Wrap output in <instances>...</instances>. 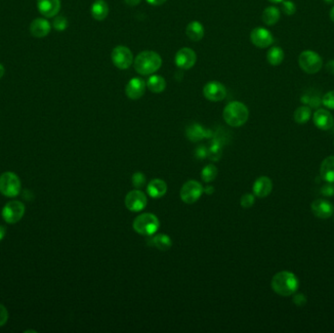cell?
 <instances>
[{
    "label": "cell",
    "mask_w": 334,
    "mask_h": 333,
    "mask_svg": "<svg viewBox=\"0 0 334 333\" xmlns=\"http://www.w3.org/2000/svg\"><path fill=\"white\" fill-rule=\"evenodd\" d=\"M37 9L42 16L53 18L57 16L61 9L60 0H37Z\"/></svg>",
    "instance_id": "15"
},
{
    "label": "cell",
    "mask_w": 334,
    "mask_h": 333,
    "mask_svg": "<svg viewBox=\"0 0 334 333\" xmlns=\"http://www.w3.org/2000/svg\"><path fill=\"white\" fill-rule=\"evenodd\" d=\"M146 82L141 78H133L125 87V94L131 100H138L145 94Z\"/></svg>",
    "instance_id": "14"
},
{
    "label": "cell",
    "mask_w": 334,
    "mask_h": 333,
    "mask_svg": "<svg viewBox=\"0 0 334 333\" xmlns=\"http://www.w3.org/2000/svg\"><path fill=\"white\" fill-rule=\"evenodd\" d=\"M301 102L305 105H308L310 108L314 109H317L321 104V100L318 96H310L307 94L301 97Z\"/></svg>",
    "instance_id": "31"
},
{
    "label": "cell",
    "mask_w": 334,
    "mask_h": 333,
    "mask_svg": "<svg viewBox=\"0 0 334 333\" xmlns=\"http://www.w3.org/2000/svg\"><path fill=\"white\" fill-rule=\"evenodd\" d=\"M22 190L19 176L14 172H4L0 176V192L7 197H15Z\"/></svg>",
    "instance_id": "5"
},
{
    "label": "cell",
    "mask_w": 334,
    "mask_h": 333,
    "mask_svg": "<svg viewBox=\"0 0 334 333\" xmlns=\"http://www.w3.org/2000/svg\"><path fill=\"white\" fill-rule=\"evenodd\" d=\"M217 174H218V170H217L216 166L209 164L203 169L202 178L206 183H209V182H212L213 180H215Z\"/></svg>",
    "instance_id": "30"
},
{
    "label": "cell",
    "mask_w": 334,
    "mask_h": 333,
    "mask_svg": "<svg viewBox=\"0 0 334 333\" xmlns=\"http://www.w3.org/2000/svg\"><path fill=\"white\" fill-rule=\"evenodd\" d=\"M147 191L149 195L153 198H160L167 191V185L163 180L154 179L151 181L147 187Z\"/></svg>",
    "instance_id": "21"
},
{
    "label": "cell",
    "mask_w": 334,
    "mask_h": 333,
    "mask_svg": "<svg viewBox=\"0 0 334 333\" xmlns=\"http://www.w3.org/2000/svg\"><path fill=\"white\" fill-rule=\"evenodd\" d=\"M320 176L327 183H334V157H328L321 162Z\"/></svg>",
    "instance_id": "24"
},
{
    "label": "cell",
    "mask_w": 334,
    "mask_h": 333,
    "mask_svg": "<svg viewBox=\"0 0 334 333\" xmlns=\"http://www.w3.org/2000/svg\"><path fill=\"white\" fill-rule=\"evenodd\" d=\"M314 123L321 130H328L333 126L334 118L332 114L326 110L318 109V111L314 113Z\"/></svg>",
    "instance_id": "17"
},
{
    "label": "cell",
    "mask_w": 334,
    "mask_h": 333,
    "mask_svg": "<svg viewBox=\"0 0 334 333\" xmlns=\"http://www.w3.org/2000/svg\"><path fill=\"white\" fill-rule=\"evenodd\" d=\"M282 10L287 16H292L296 12V5L291 0H284L282 2Z\"/></svg>",
    "instance_id": "32"
},
{
    "label": "cell",
    "mask_w": 334,
    "mask_h": 333,
    "mask_svg": "<svg viewBox=\"0 0 334 333\" xmlns=\"http://www.w3.org/2000/svg\"><path fill=\"white\" fill-rule=\"evenodd\" d=\"M147 243L149 246L155 247L161 251L168 250L172 245V241H171L170 237H168L167 235H163V234H159L154 237L151 236V238H148Z\"/></svg>",
    "instance_id": "20"
},
{
    "label": "cell",
    "mask_w": 334,
    "mask_h": 333,
    "mask_svg": "<svg viewBox=\"0 0 334 333\" xmlns=\"http://www.w3.org/2000/svg\"><path fill=\"white\" fill-rule=\"evenodd\" d=\"M146 84H147V87L149 88V90L156 94L161 93L162 91H164V89L166 87V81L159 75H153L152 77H150L148 79V81L146 82Z\"/></svg>",
    "instance_id": "26"
},
{
    "label": "cell",
    "mask_w": 334,
    "mask_h": 333,
    "mask_svg": "<svg viewBox=\"0 0 334 333\" xmlns=\"http://www.w3.org/2000/svg\"><path fill=\"white\" fill-rule=\"evenodd\" d=\"M273 190V183L270 178L266 176L259 177L254 182L253 192L258 197H266L271 193Z\"/></svg>",
    "instance_id": "19"
},
{
    "label": "cell",
    "mask_w": 334,
    "mask_h": 333,
    "mask_svg": "<svg viewBox=\"0 0 334 333\" xmlns=\"http://www.w3.org/2000/svg\"><path fill=\"white\" fill-rule=\"evenodd\" d=\"M325 3H327V4H332V3H334V0H323Z\"/></svg>",
    "instance_id": "49"
},
{
    "label": "cell",
    "mask_w": 334,
    "mask_h": 333,
    "mask_svg": "<svg viewBox=\"0 0 334 333\" xmlns=\"http://www.w3.org/2000/svg\"><path fill=\"white\" fill-rule=\"evenodd\" d=\"M111 61L119 70H126L133 62V54L126 46H116L111 52Z\"/></svg>",
    "instance_id": "9"
},
{
    "label": "cell",
    "mask_w": 334,
    "mask_h": 333,
    "mask_svg": "<svg viewBox=\"0 0 334 333\" xmlns=\"http://www.w3.org/2000/svg\"><path fill=\"white\" fill-rule=\"evenodd\" d=\"M321 193L325 196H332L334 195L333 183H327L322 186L321 188Z\"/></svg>",
    "instance_id": "38"
},
{
    "label": "cell",
    "mask_w": 334,
    "mask_h": 333,
    "mask_svg": "<svg viewBox=\"0 0 334 333\" xmlns=\"http://www.w3.org/2000/svg\"><path fill=\"white\" fill-rule=\"evenodd\" d=\"M250 40L256 47L267 48L274 42V36L270 31L265 28H255L250 33Z\"/></svg>",
    "instance_id": "13"
},
{
    "label": "cell",
    "mask_w": 334,
    "mask_h": 333,
    "mask_svg": "<svg viewBox=\"0 0 334 333\" xmlns=\"http://www.w3.org/2000/svg\"><path fill=\"white\" fill-rule=\"evenodd\" d=\"M147 203L146 194L139 190H131L125 197V207L132 212L142 211L147 207Z\"/></svg>",
    "instance_id": "11"
},
{
    "label": "cell",
    "mask_w": 334,
    "mask_h": 333,
    "mask_svg": "<svg viewBox=\"0 0 334 333\" xmlns=\"http://www.w3.org/2000/svg\"><path fill=\"white\" fill-rule=\"evenodd\" d=\"M272 3H282L284 0H269Z\"/></svg>",
    "instance_id": "48"
},
{
    "label": "cell",
    "mask_w": 334,
    "mask_h": 333,
    "mask_svg": "<svg viewBox=\"0 0 334 333\" xmlns=\"http://www.w3.org/2000/svg\"><path fill=\"white\" fill-rule=\"evenodd\" d=\"M187 36L192 41H199L205 36V28L198 21H192L186 29Z\"/></svg>",
    "instance_id": "23"
},
{
    "label": "cell",
    "mask_w": 334,
    "mask_h": 333,
    "mask_svg": "<svg viewBox=\"0 0 334 333\" xmlns=\"http://www.w3.org/2000/svg\"><path fill=\"white\" fill-rule=\"evenodd\" d=\"M271 286L277 294L281 296H290L296 292L299 283L294 274L284 271L274 276Z\"/></svg>",
    "instance_id": "1"
},
{
    "label": "cell",
    "mask_w": 334,
    "mask_h": 333,
    "mask_svg": "<svg viewBox=\"0 0 334 333\" xmlns=\"http://www.w3.org/2000/svg\"><path fill=\"white\" fill-rule=\"evenodd\" d=\"M311 209L314 215L320 219H327L332 216L334 213V207L332 204L325 199H316L312 205Z\"/></svg>",
    "instance_id": "16"
},
{
    "label": "cell",
    "mask_w": 334,
    "mask_h": 333,
    "mask_svg": "<svg viewBox=\"0 0 334 333\" xmlns=\"http://www.w3.org/2000/svg\"><path fill=\"white\" fill-rule=\"evenodd\" d=\"M91 15L97 21H103L109 15V5L105 0H96L91 6Z\"/></svg>",
    "instance_id": "25"
},
{
    "label": "cell",
    "mask_w": 334,
    "mask_h": 333,
    "mask_svg": "<svg viewBox=\"0 0 334 333\" xmlns=\"http://www.w3.org/2000/svg\"><path fill=\"white\" fill-rule=\"evenodd\" d=\"M142 0H124V2L129 5V6H136L138 4H140Z\"/></svg>",
    "instance_id": "43"
},
{
    "label": "cell",
    "mask_w": 334,
    "mask_h": 333,
    "mask_svg": "<svg viewBox=\"0 0 334 333\" xmlns=\"http://www.w3.org/2000/svg\"><path fill=\"white\" fill-rule=\"evenodd\" d=\"M284 59H285V53L281 47L278 46L272 47L267 53L268 63L272 65H280L283 63Z\"/></svg>",
    "instance_id": "28"
},
{
    "label": "cell",
    "mask_w": 334,
    "mask_h": 333,
    "mask_svg": "<svg viewBox=\"0 0 334 333\" xmlns=\"http://www.w3.org/2000/svg\"><path fill=\"white\" fill-rule=\"evenodd\" d=\"M293 302L297 306H304L307 302V298L304 294H301V293L300 294H295L293 296Z\"/></svg>",
    "instance_id": "39"
},
{
    "label": "cell",
    "mask_w": 334,
    "mask_h": 333,
    "mask_svg": "<svg viewBox=\"0 0 334 333\" xmlns=\"http://www.w3.org/2000/svg\"><path fill=\"white\" fill-rule=\"evenodd\" d=\"M311 114H312L311 108L308 106H302L294 111L293 117H294L295 122H297L299 124H304L309 121V119L311 118Z\"/></svg>",
    "instance_id": "29"
},
{
    "label": "cell",
    "mask_w": 334,
    "mask_h": 333,
    "mask_svg": "<svg viewBox=\"0 0 334 333\" xmlns=\"http://www.w3.org/2000/svg\"><path fill=\"white\" fill-rule=\"evenodd\" d=\"M321 104L330 110H334V90L327 92L325 95L323 96V98L321 100Z\"/></svg>",
    "instance_id": "36"
},
{
    "label": "cell",
    "mask_w": 334,
    "mask_h": 333,
    "mask_svg": "<svg viewBox=\"0 0 334 333\" xmlns=\"http://www.w3.org/2000/svg\"><path fill=\"white\" fill-rule=\"evenodd\" d=\"M25 205L19 201L7 203L2 209V218L8 224H16L25 215Z\"/></svg>",
    "instance_id": "7"
},
{
    "label": "cell",
    "mask_w": 334,
    "mask_h": 333,
    "mask_svg": "<svg viewBox=\"0 0 334 333\" xmlns=\"http://www.w3.org/2000/svg\"><path fill=\"white\" fill-rule=\"evenodd\" d=\"M6 236V229L3 226H0V241Z\"/></svg>",
    "instance_id": "44"
},
{
    "label": "cell",
    "mask_w": 334,
    "mask_h": 333,
    "mask_svg": "<svg viewBox=\"0 0 334 333\" xmlns=\"http://www.w3.org/2000/svg\"><path fill=\"white\" fill-rule=\"evenodd\" d=\"M255 197L251 193H245L240 198V205L243 208H250L254 205Z\"/></svg>",
    "instance_id": "35"
},
{
    "label": "cell",
    "mask_w": 334,
    "mask_h": 333,
    "mask_svg": "<svg viewBox=\"0 0 334 333\" xmlns=\"http://www.w3.org/2000/svg\"><path fill=\"white\" fill-rule=\"evenodd\" d=\"M30 32L34 37L37 38L45 37L51 32V24L46 19L37 18L32 21L30 26Z\"/></svg>",
    "instance_id": "18"
},
{
    "label": "cell",
    "mask_w": 334,
    "mask_h": 333,
    "mask_svg": "<svg viewBox=\"0 0 334 333\" xmlns=\"http://www.w3.org/2000/svg\"><path fill=\"white\" fill-rule=\"evenodd\" d=\"M132 184L136 189L143 188L146 184V177L141 172H136L132 176Z\"/></svg>",
    "instance_id": "34"
},
{
    "label": "cell",
    "mask_w": 334,
    "mask_h": 333,
    "mask_svg": "<svg viewBox=\"0 0 334 333\" xmlns=\"http://www.w3.org/2000/svg\"><path fill=\"white\" fill-rule=\"evenodd\" d=\"M206 192H207L208 194H211L213 191H214V188L213 187H211V186H208V187H207L206 188Z\"/></svg>",
    "instance_id": "46"
},
{
    "label": "cell",
    "mask_w": 334,
    "mask_h": 333,
    "mask_svg": "<svg viewBox=\"0 0 334 333\" xmlns=\"http://www.w3.org/2000/svg\"><path fill=\"white\" fill-rule=\"evenodd\" d=\"M162 64L161 57L155 51H143L134 60L136 72L142 76H150L158 72Z\"/></svg>",
    "instance_id": "2"
},
{
    "label": "cell",
    "mask_w": 334,
    "mask_h": 333,
    "mask_svg": "<svg viewBox=\"0 0 334 333\" xmlns=\"http://www.w3.org/2000/svg\"><path fill=\"white\" fill-rule=\"evenodd\" d=\"M207 150L205 148V147H199V148H197L196 149V152H195V156H196V158H198V159H205V158H207Z\"/></svg>",
    "instance_id": "40"
},
{
    "label": "cell",
    "mask_w": 334,
    "mask_h": 333,
    "mask_svg": "<svg viewBox=\"0 0 334 333\" xmlns=\"http://www.w3.org/2000/svg\"><path fill=\"white\" fill-rule=\"evenodd\" d=\"M332 129H333V132H334V123H333V126H332Z\"/></svg>",
    "instance_id": "50"
},
{
    "label": "cell",
    "mask_w": 334,
    "mask_h": 333,
    "mask_svg": "<svg viewBox=\"0 0 334 333\" xmlns=\"http://www.w3.org/2000/svg\"><path fill=\"white\" fill-rule=\"evenodd\" d=\"M196 63V54L189 47L181 48L175 56L176 65L181 70H190Z\"/></svg>",
    "instance_id": "12"
},
{
    "label": "cell",
    "mask_w": 334,
    "mask_h": 333,
    "mask_svg": "<svg viewBox=\"0 0 334 333\" xmlns=\"http://www.w3.org/2000/svg\"><path fill=\"white\" fill-rule=\"evenodd\" d=\"M330 19H331V21L334 23V6L332 7L331 11H330Z\"/></svg>",
    "instance_id": "47"
},
{
    "label": "cell",
    "mask_w": 334,
    "mask_h": 333,
    "mask_svg": "<svg viewBox=\"0 0 334 333\" xmlns=\"http://www.w3.org/2000/svg\"><path fill=\"white\" fill-rule=\"evenodd\" d=\"M167 0H147V2L151 5L154 6H159V5H162L163 3H165Z\"/></svg>",
    "instance_id": "42"
},
{
    "label": "cell",
    "mask_w": 334,
    "mask_h": 333,
    "mask_svg": "<svg viewBox=\"0 0 334 333\" xmlns=\"http://www.w3.org/2000/svg\"><path fill=\"white\" fill-rule=\"evenodd\" d=\"M133 229L139 235L151 237L158 232L159 220L155 214L143 213L135 218L133 222Z\"/></svg>",
    "instance_id": "4"
},
{
    "label": "cell",
    "mask_w": 334,
    "mask_h": 333,
    "mask_svg": "<svg viewBox=\"0 0 334 333\" xmlns=\"http://www.w3.org/2000/svg\"><path fill=\"white\" fill-rule=\"evenodd\" d=\"M53 27L58 32H63L68 28V20L64 16H55Z\"/></svg>",
    "instance_id": "33"
},
{
    "label": "cell",
    "mask_w": 334,
    "mask_h": 333,
    "mask_svg": "<svg viewBox=\"0 0 334 333\" xmlns=\"http://www.w3.org/2000/svg\"><path fill=\"white\" fill-rule=\"evenodd\" d=\"M325 69L329 74L334 75V60H330L328 63H326Z\"/></svg>",
    "instance_id": "41"
},
{
    "label": "cell",
    "mask_w": 334,
    "mask_h": 333,
    "mask_svg": "<svg viewBox=\"0 0 334 333\" xmlns=\"http://www.w3.org/2000/svg\"><path fill=\"white\" fill-rule=\"evenodd\" d=\"M204 95L211 102H220L226 98L227 89L219 81H210L204 87Z\"/></svg>",
    "instance_id": "10"
},
{
    "label": "cell",
    "mask_w": 334,
    "mask_h": 333,
    "mask_svg": "<svg viewBox=\"0 0 334 333\" xmlns=\"http://www.w3.org/2000/svg\"><path fill=\"white\" fill-rule=\"evenodd\" d=\"M8 317H9V314H8L7 309L5 308V306L0 304V327L5 325V323L8 320Z\"/></svg>",
    "instance_id": "37"
},
{
    "label": "cell",
    "mask_w": 334,
    "mask_h": 333,
    "mask_svg": "<svg viewBox=\"0 0 334 333\" xmlns=\"http://www.w3.org/2000/svg\"><path fill=\"white\" fill-rule=\"evenodd\" d=\"M204 192V188L197 181L191 180L183 185L180 190L181 199L188 205L194 204L198 201Z\"/></svg>",
    "instance_id": "8"
},
{
    "label": "cell",
    "mask_w": 334,
    "mask_h": 333,
    "mask_svg": "<svg viewBox=\"0 0 334 333\" xmlns=\"http://www.w3.org/2000/svg\"><path fill=\"white\" fill-rule=\"evenodd\" d=\"M299 65L306 74L315 75L318 73L322 66V59L318 53L306 50L303 51L298 59Z\"/></svg>",
    "instance_id": "6"
},
{
    "label": "cell",
    "mask_w": 334,
    "mask_h": 333,
    "mask_svg": "<svg viewBox=\"0 0 334 333\" xmlns=\"http://www.w3.org/2000/svg\"><path fill=\"white\" fill-rule=\"evenodd\" d=\"M186 134L189 140H191L192 142H197L206 137H210L211 131L205 129L197 123H193L187 128Z\"/></svg>",
    "instance_id": "22"
},
{
    "label": "cell",
    "mask_w": 334,
    "mask_h": 333,
    "mask_svg": "<svg viewBox=\"0 0 334 333\" xmlns=\"http://www.w3.org/2000/svg\"><path fill=\"white\" fill-rule=\"evenodd\" d=\"M4 74H5V69H4V66L0 63V80L3 78Z\"/></svg>",
    "instance_id": "45"
},
{
    "label": "cell",
    "mask_w": 334,
    "mask_h": 333,
    "mask_svg": "<svg viewBox=\"0 0 334 333\" xmlns=\"http://www.w3.org/2000/svg\"><path fill=\"white\" fill-rule=\"evenodd\" d=\"M280 18H281V12H280L279 8H277L275 6L267 7L263 11V14H262V21L267 26L276 25L280 21Z\"/></svg>",
    "instance_id": "27"
},
{
    "label": "cell",
    "mask_w": 334,
    "mask_h": 333,
    "mask_svg": "<svg viewBox=\"0 0 334 333\" xmlns=\"http://www.w3.org/2000/svg\"><path fill=\"white\" fill-rule=\"evenodd\" d=\"M249 111L247 107L238 101L228 104L223 111L224 120L232 127L242 126L247 121Z\"/></svg>",
    "instance_id": "3"
}]
</instances>
